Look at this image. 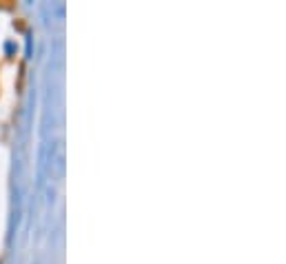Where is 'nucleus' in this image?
<instances>
[{
    "instance_id": "nucleus-1",
    "label": "nucleus",
    "mask_w": 286,
    "mask_h": 264,
    "mask_svg": "<svg viewBox=\"0 0 286 264\" xmlns=\"http://www.w3.org/2000/svg\"><path fill=\"white\" fill-rule=\"evenodd\" d=\"M25 56H27V58L33 56V36L32 33H27V38H25Z\"/></svg>"
},
{
    "instance_id": "nucleus-2",
    "label": "nucleus",
    "mask_w": 286,
    "mask_h": 264,
    "mask_svg": "<svg viewBox=\"0 0 286 264\" xmlns=\"http://www.w3.org/2000/svg\"><path fill=\"white\" fill-rule=\"evenodd\" d=\"M16 49H18V47H16V42H14V40H7V45H5L7 56H14V54H16Z\"/></svg>"
}]
</instances>
